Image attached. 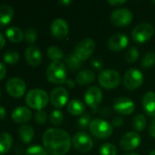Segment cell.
Here are the masks:
<instances>
[{
    "label": "cell",
    "mask_w": 155,
    "mask_h": 155,
    "mask_svg": "<svg viewBox=\"0 0 155 155\" xmlns=\"http://www.w3.org/2000/svg\"><path fill=\"white\" fill-rule=\"evenodd\" d=\"M5 39L4 37V35L0 33V50L5 46Z\"/></svg>",
    "instance_id": "cell-47"
},
{
    "label": "cell",
    "mask_w": 155,
    "mask_h": 155,
    "mask_svg": "<svg viewBox=\"0 0 155 155\" xmlns=\"http://www.w3.org/2000/svg\"><path fill=\"white\" fill-rule=\"evenodd\" d=\"M47 119H48L47 114L42 110L37 111L35 114V120L38 124H45L47 122Z\"/></svg>",
    "instance_id": "cell-38"
},
{
    "label": "cell",
    "mask_w": 155,
    "mask_h": 155,
    "mask_svg": "<svg viewBox=\"0 0 155 155\" xmlns=\"http://www.w3.org/2000/svg\"><path fill=\"white\" fill-rule=\"evenodd\" d=\"M34 129L28 125V124H24L19 128L18 131V135L20 140L24 143H29L34 137Z\"/></svg>",
    "instance_id": "cell-24"
},
{
    "label": "cell",
    "mask_w": 155,
    "mask_h": 155,
    "mask_svg": "<svg viewBox=\"0 0 155 155\" xmlns=\"http://www.w3.org/2000/svg\"><path fill=\"white\" fill-rule=\"evenodd\" d=\"M125 3H126V0H109L108 1V4L113 6H120Z\"/></svg>",
    "instance_id": "cell-43"
},
{
    "label": "cell",
    "mask_w": 155,
    "mask_h": 155,
    "mask_svg": "<svg viewBox=\"0 0 155 155\" xmlns=\"http://www.w3.org/2000/svg\"><path fill=\"white\" fill-rule=\"evenodd\" d=\"M142 66L145 69L151 68L155 64V54L153 52H149L147 53L142 59Z\"/></svg>",
    "instance_id": "cell-30"
},
{
    "label": "cell",
    "mask_w": 155,
    "mask_h": 155,
    "mask_svg": "<svg viewBox=\"0 0 155 155\" xmlns=\"http://www.w3.org/2000/svg\"><path fill=\"white\" fill-rule=\"evenodd\" d=\"M72 139L69 134L58 128L48 129L43 134V144L48 153L52 155H64L69 150Z\"/></svg>",
    "instance_id": "cell-1"
},
{
    "label": "cell",
    "mask_w": 155,
    "mask_h": 155,
    "mask_svg": "<svg viewBox=\"0 0 155 155\" xmlns=\"http://www.w3.org/2000/svg\"><path fill=\"white\" fill-rule=\"evenodd\" d=\"M91 65L96 70H101L103 68V61L100 57H94L91 59Z\"/></svg>",
    "instance_id": "cell-39"
},
{
    "label": "cell",
    "mask_w": 155,
    "mask_h": 155,
    "mask_svg": "<svg viewBox=\"0 0 155 155\" xmlns=\"http://www.w3.org/2000/svg\"><path fill=\"white\" fill-rule=\"evenodd\" d=\"M19 60V54L16 51H7L4 54V61L8 64H15Z\"/></svg>",
    "instance_id": "cell-32"
},
{
    "label": "cell",
    "mask_w": 155,
    "mask_h": 155,
    "mask_svg": "<svg viewBox=\"0 0 155 155\" xmlns=\"http://www.w3.org/2000/svg\"><path fill=\"white\" fill-rule=\"evenodd\" d=\"M139 51L136 47L132 46L130 47V49L127 51L126 54H125V60L129 63H134L138 60L139 58Z\"/></svg>",
    "instance_id": "cell-34"
},
{
    "label": "cell",
    "mask_w": 155,
    "mask_h": 155,
    "mask_svg": "<svg viewBox=\"0 0 155 155\" xmlns=\"http://www.w3.org/2000/svg\"><path fill=\"white\" fill-rule=\"evenodd\" d=\"M58 4L63 5H68L71 4V1L70 0H61V1H58Z\"/></svg>",
    "instance_id": "cell-48"
},
{
    "label": "cell",
    "mask_w": 155,
    "mask_h": 155,
    "mask_svg": "<svg viewBox=\"0 0 155 155\" xmlns=\"http://www.w3.org/2000/svg\"><path fill=\"white\" fill-rule=\"evenodd\" d=\"M141 142L142 138L138 133L129 132L121 138L120 146L124 151H132L141 144Z\"/></svg>",
    "instance_id": "cell-12"
},
{
    "label": "cell",
    "mask_w": 155,
    "mask_h": 155,
    "mask_svg": "<svg viewBox=\"0 0 155 155\" xmlns=\"http://www.w3.org/2000/svg\"><path fill=\"white\" fill-rule=\"evenodd\" d=\"M143 82V73L136 69H129L123 76V85L128 90H135L139 88Z\"/></svg>",
    "instance_id": "cell-9"
},
{
    "label": "cell",
    "mask_w": 155,
    "mask_h": 155,
    "mask_svg": "<svg viewBox=\"0 0 155 155\" xmlns=\"http://www.w3.org/2000/svg\"><path fill=\"white\" fill-rule=\"evenodd\" d=\"M100 114V115L103 116V117H109V116L112 114V111H111V109L110 107L106 106V107L101 108Z\"/></svg>",
    "instance_id": "cell-41"
},
{
    "label": "cell",
    "mask_w": 155,
    "mask_h": 155,
    "mask_svg": "<svg viewBox=\"0 0 155 155\" xmlns=\"http://www.w3.org/2000/svg\"><path fill=\"white\" fill-rule=\"evenodd\" d=\"M48 80L55 84H65L67 79V69L66 65L62 61L52 62L47 69Z\"/></svg>",
    "instance_id": "cell-2"
},
{
    "label": "cell",
    "mask_w": 155,
    "mask_h": 155,
    "mask_svg": "<svg viewBox=\"0 0 155 155\" xmlns=\"http://www.w3.org/2000/svg\"><path fill=\"white\" fill-rule=\"evenodd\" d=\"M5 73H6L5 66L2 63H0V81L4 79V77L5 76Z\"/></svg>",
    "instance_id": "cell-44"
},
{
    "label": "cell",
    "mask_w": 155,
    "mask_h": 155,
    "mask_svg": "<svg viewBox=\"0 0 155 155\" xmlns=\"http://www.w3.org/2000/svg\"><path fill=\"white\" fill-rule=\"evenodd\" d=\"M95 80V74L90 69H84L79 71L76 75V82L79 84L85 85L91 84Z\"/></svg>",
    "instance_id": "cell-22"
},
{
    "label": "cell",
    "mask_w": 155,
    "mask_h": 155,
    "mask_svg": "<svg viewBox=\"0 0 155 155\" xmlns=\"http://www.w3.org/2000/svg\"><path fill=\"white\" fill-rule=\"evenodd\" d=\"M65 84H66L67 86L69 87V88H74V87H75V82H74L73 80H71V79H68V80L66 81Z\"/></svg>",
    "instance_id": "cell-45"
},
{
    "label": "cell",
    "mask_w": 155,
    "mask_h": 155,
    "mask_svg": "<svg viewBox=\"0 0 155 155\" xmlns=\"http://www.w3.org/2000/svg\"><path fill=\"white\" fill-rule=\"evenodd\" d=\"M132 18H133L132 12L130 9L124 7L115 9L110 16L111 22L114 25L120 27L130 25L132 21Z\"/></svg>",
    "instance_id": "cell-8"
},
{
    "label": "cell",
    "mask_w": 155,
    "mask_h": 155,
    "mask_svg": "<svg viewBox=\"0 0 155 155\" xmlns=\"http://www.w3.org/2000/svg\"><path fill=\"white\" fill-rule=\"evenodd\" d=\"M25 58L29 65L33 67H37L42 62V54L37 46L31 45L26 49Z\"/></svg>",
    "instance_id": "cell-18"
},
{
    "label": "cell",
    "mask_w": 155,
    "mask_h": 155,
    "mask_svg": "<svg viewBox=\"0 0 155 155\" xmlns=\"http://www.w3.org/2000/svg\"><path fill=\"white\" fill-rule=\"evenodd\" d=\"M132 125L133 129L137 132H142L145 129L147 125V120L146 117L143 114H137L133 117L132 121Z\"/></svg>",
    "instance_id": "cell-27"
},
{
    "label": "cell",
    "mask_w": 155,
    "mask_h": 155,
    "mask_svg": "<svg viewBox=\"0 0 155 155\" xmlns=\"http://www.w3.org/2000/svg\"><path fill=\"white\" fill-rule=\"evenodd\" d=\"M91 134L99 139H107L112 134V124L103 119H93L89 125Z\"/></svg>",
    "instance_id": "cell-4"
},
{
    "label": "cell",
    "mask_w": 155,
    "mask_h": 155,
    "mask_svg": "<svg viewBox=\"0 0 155 155\" xmlns=\"http://www.w3.org/2000/svg\"><path fill=\"white\" fill-rule=\"evenodd\" d=\"M124 120L122 116H115L113 119H112V125L115 126V127H120L122 125Z\"/></svg>",
    "instance_id": "cell-40"
},
{
    "label": "cell",
    "mask_w": 155,
    "mask_h": 155,
    "mask_svg": "<svg viewBox=\"0 0 155 155\" xmlns=\"http://www.w3.org/2000/svg\"><path fill=\"white\" fill-rule=\"evenodd\" d=\"M143 108L145 114L150 117H155V92L150 91L143 97Z\"/></svg>",
    "instance_id": "cell-20"
},
{
    "label": "cell",
    "mask_w": 155,
    "mask_h": 155,
    "mask_svg": "<svg viewBox=\"0 0 155 155\" xmlns=\"http://www.w3.org/2000/svg\"><path fill=\"white\" fill-rule=\"evenodd\" d=\"M5 115H6V112L5 110L4 107L0 106V120H3L5 118Z\"/></svg>",
    "instance_id": "cell-46"
},
{
    "label": "cell",
    "mask_w": 155,
    "mask_h": 155,
    "mask_svg": "<svg viewBox=\"0 0 155 155\" xmlns=\"http://www.w3.org/2000/svg\"><path fill=\"white\" fill-rule=\"evenodd\" d=\"M148 130H149L150 135H151L153 138H154L155 139V117L154 118H153V120H152V122H151V124H150V125H149Z\"/></svg>",
    "instance_id": "cell-42"
},
{
    "label": "cell",
    "mask_w": 155,
    "mask_h": 155,
    "mask_svg": "<svg viewBox=\"0 0 155 155\" xmlns=\"http://www.w3.org/2000/svg\"><path fill=\"white\" fill-rule=\"evenodd\" d=\"M129 44V38L125 34H114L108 39L107 45L109 49L114 52H119L124 49Z\"/></svg>",
    "instance_id": "cell-17"
},
{
    "label": "cell",
    "mask_w": 155,
    "mask_h": 155,
    "mask_svg": "<svg viewBox=\"0 0 155 155\" xmlns=\"http://www.w3.org/2000/svg\"><path fill=\"white\" fill-rule=\"evenodd\" d=\"M72 145L80 153H88L93 147V141L88 134L78 132L72 137Z\"/></svg>",
    "instance_id": "cell-10"
},
{
    "label": "cell",
    "mask_w": 155,
    "mask_h": 155,
    "mask_svg": "<svg viewBox=\"0 0 155 155\" xmlns=\"http://www.w3.org/2000/svg\"><path fill=\"white\" fill-rule=\"evenodd\" d=\"M26 84L21 78H11L6 83V91L7 93L15 98H19L23 96L26 92Z\"/></svg>",
    "instance_id": "cell-14"
},
{
    "label": "cell",
    "mask_w": 155,
    "mask_h": 155,
    "mask_svg": "<svg viewBox=\"0 0 155 155\" xmlns=\"http://www.w3.org/2000/svg\"><path fill=\"white\" fill-rule=\"evenodd\" d=\"M11 117L15 123L25 124L31 119L32 112L26 106H18L12 112Z\"/></svg>",
    "instance_id": "cell-19"
},
{
    "label": "cell",
    "mask_w": 155,
    "mask_h": 155,
    "mask_svg": "<svg viewBox=\"0 0 155 155\" xmlns=\"http://www.w3.org/2000/svg\"><path fill=\"white\" fill-rule=\"evenodd\" d=\"M95 47V42L91 38H84L76 45L74 48V54L81 62L86 61L91 56Z\"/></svg>",
    "instance_id": "cell-6"
},
{
    "label": "cell",
    "mask_w": 155,
    "mask_h": 155,
    "mask_svg": "<svg viewBox=\"0 0 155 155\" xmlns=\"http://www.w3.org/2000/svg\"><path fill=\"white\" fill-rule=\"evenodd\" d=\"M5 36L8 38L10 42L13 43H19L23 40L24 34L22 30L16 26H11L5 30Z\"/></svg>",
    "instance_id": "cell-25"
},
{
    "label": "cell",
    "mask_w": 155,
    "mask_h": 155,
    "mask_svg": "<svg viewBox=\"0 0 155 155\" xmlns=\"http://www.w3.org/2000/svg\"><path fill=\"white\" fill-rule=\"evenodd\" d=\"M49 101V97L48 94L42 89H32L30 90L26 96V104L37 111L45 108Z\"/></svg>",
    "instance_id": "cell-3"
},
{
    "label": "cell",
    "mask_w": 155,
    "mask_h": 155,
    "mask_svg": "<svg viewBox=\"0 0 155 155\" xmlns=\"http://www.w3.org/2000/svg\"><path fill=\"white\" fill-rule=\"evenodd\" d=\"M124 155H140L138 153H125Z\"/></svg>",
    "instance_id": "cell-49"
},
{
    "label": "cell",
    "mask_w": 155,
    "mask_h": 155,
    "mask_svg": "<svg viewBox=\"0 0 155 155\" xmlns=\"http://www.w3.org/2000/svg\"><path fill=\"white\" fill-rule=\"evenodd\" d=\"M67 109L70 114L79 116V115L83 114V113L85 111V105L81 101H79L78 99H73L70 102H69Z\"/></svg>",
    "instance_id": "cell-23"
},
{
    "label": "cell",
    "mask_w": 155,
    "mask_h": 155,
    "mask_svg": "<svg viewBox=\"0 0 155 155\" xmlns=\"http://www.w3.org/2000/svg\"><path fill=\"white\" fill-rule=\"evenodd\" d=\"M100 84L105 89H114L121 83V74L116 70L107 69L100 73L98 76Z\"/></svg>",
    "instance_id": "cell-5"
},
{
    "label": "cell",
    "mask_w": 155,
    "mask_h": 155,
    "mask_svg": "<svg viewBox=\"0 0 155 155\" xmlns=\"http://www.w3.org/2000/svg\"><path fill=\"white\" fill-rule=\"evenodd\" d=\"M48 56L50 60H52V62L55 61H61L64 57V53L63 51L58 47V46H50L48 47V51H47Z\"/></svg>",
    "instance_id": "cell-28"
},
{
    "label": "cell",
    "mask_w": 155,
    "mask_h": 155,
    "mask_svg": "<svg viewBox=\"0 0 155 155\" xmlns=\"http://www.w3.org/2000/svg\"><path fill=\"white\" fill-rule=\"evenodd\" d=\"M82 62L76 57L74 54H69L66 57V64L70 70H78L81 67Z\"/></svg>",
    "instance_id": "cell-29"
},
{
    "label": "cell",
    "mask_w": 155,
    "mask_h": 155,
    "mask_svg": "<svg viewBox=\"0 0 155 155\" xmlns=\"http://www.w3.org/2000/svg\"><path fill=\"white\" fill-rule=\"evenodd\" d=\"M26 155H48V152L39 145H34L26 150Z\"/></svg>",
    "instance_id": "cell-36"
},
{
    "label": "cell",
    "mask_w": 155,
    "mask_h": 155,
    "mask_svg": "<svg viewBox=\"0 0 155 155\" xmlns=\"http://www.w3.org/2000/svg\"><path fill=\"white\" fill-rule=\"evenodd\" d=\"M64 121L63 113L60 110H55L50 114V123L53 125H60Z\"/></svg>",
    "instance_id": "cell-33"
},
{
    "label": "cell",
    "mask_w": 155,
    "mask_h": 155,
    "mask_svg": "<svg viewBox=\"0 0 155 155\" xmlns=\"http://www.w3.org/2000/svg\"><path fill=\"white\" fill-rule=\"evenodd\" d=\"M150 155H155V150H153V151H151V153H150Z\"/></svg>",
    "instance_id": "cell-50"
},
{
    "label": "cell",
    "mask_w": 155,
    "mask_h": 155,
    "mask_svg": "<svg viewBox=\"0 0 155 155\" xmlns=\"http://www.w3.org/2000/svg\"><path fill=\"white\" fill-rule=\"evenodd\" d=\"M49 101L56 108H62L69 101V92L65 87H57L52 90L49 95Z\"/></svg>",
    "instance_id": "cell-13"
},
{
    "label": "cell",
    "mask_w": 155,
    "mask_h": 155,
    "mask_svg": "<svg viewBox=\"0 0 155 155\" xmlns=\"http://www.w3.org/2000/svg\"><path fill=\"white\" fill-rule=\"evenodd\" d=\"M14 16V9L9 5H0V25L4 26L8 25Z\"/></svg>",
    "instance_id": "cell-21"
},
{
    "label": "cell",
    "mask_w": 155,
    "mask_h": 155,
    "mask_svg": "<svg viewBox=\"0 0 155 155\" xmlns=\"http://www.w3.org/2000/svg\"><path fill=\"white\" fill-rule=\"evenodd\" d=\"M0 96H1V93H0Z\"/></svg>",
    "instance_id": "cell-52"
},
{
    "label": "cell",
    "mask_w": 155,
    "mask_h": 155,
    "mask_svg": "<svg viewBox=\"0 0 155 155\" xmlns=\"http://www.w3.org/2000/svg\"><path fill=\"white\" fill-rule=\"evenodd\" d=\"M153 35H154V27L153 25L147 22L136 25L132 32V39L138 44H143L148 41L149 39L152 38Z\"/></svg>",
    "instance_id": "cell-7"
},
{
    "label": "cell",
    "mask_w": 155,
    "mask_h": 155,
    "mask_svg": "<svg viewBox=\"0 0 155 155\" xmlns=\"http://www.w3.org/2000/svg\"><path fill=\"white\" fill-rule=\"evenodd\" d=\"M84 98L86 104L93 110L94 113H96L99 109V105L102 101L103 94L100 88L97 86H91L87 89Z\"/></svg>",
    "instance_id": "cell-11"
},
{
    "label": "cell",
    "mask_w": 155,
    "mask_h": 155,
    "mask_svg": "<svg viewBox=\"0 0 155 155\" xmlns=\"http://www.w3.org/2000/svg\"><path fill=\"white\" fill-rule=\"evenodd\" d=\"M37 36V31L34 28H27V29H26V31L24 33L25 40L30 45H32V44H34L36 42Z\"/></svg>",
    "instance_id": "cell-35"
},
{
    "label": "cell",
    "mask_w": 155,
    "mask_h": 155,
    "mask_svg": "<svg viewBox=\"0 0 155 155\" xmlns=\"http://www.w3.org/2000/svg\"><path fill=\"white\" fill-rule=\"evenodd\" d=\"M153 4H155V0H153Z\"/></svg>",
    "instance_id": "cell-51"
},
{
    "label": "cell",
    "mask_w": 155,
    "mask_h": 155,
    "mask_svg": "<svg viewBox=\"0 0 155 155\" xmlns=\"http://www.w3.org/2000/svg\"><path fill=\"white\" fill-rule=\"evenodd\" d=\"M13 139L7 133L0 134V154H5L12 147Z\"/></svg>",
    "instance_id": "cell-26"
},
{
    "label": "cell",
    "mask_w": 155,
    "mask_h": 155,
    "mask_svg": "<svg viewBox=\"0 0 155 155\" xmlns=\"http://www.w3.org/2000/svg\"><path fill=\"white\" fill-rule=\"evenodd\" d=\"M78 123H79V126L81 127V128H86L87 126H89L90 124V114H83L79 117Z\"/></svg>",
    "instance_id": "cell-37"
},
{
    "label": "cell",
    "mask_w": 155,
    "mask_h": 155,
    "mask_svg": "<svg viewBox=\"0 0 155 155\" xmlns=\"http://www.w3.org/2000/svg\"><path fill=\"white\" fill-rule=\"evenodd\" d=\"M51 34L57 39H64L69 35V24L63 18H57L51 24Z\"/></svg>",
    "instance_id": "cell-16"
},
{
    "label": "cell",
    "mask_w": 155,
    "mask_h": 155,
    "mask_svg": "<svg viewBox=\"0 0 155 155\" xmlns=\"http://www.w3.org/2000/svg\"><path fill=\"white\" fill-rule=\"evenodd\" d=\"M113 109L122 115H130L134 112L135 104L128 97H119L114 101Z\"/></svg>",
    "instance_id": "cell-15"
},
{
    "label": "cell",
    "mask_w": 155,
    "mask_h": 155,
    "mask_svg": "<svg viewBox=\"0 0 155 155\" xmlns=\"http://www.w3.org/2000/svg\"><path fill=\"white\" fill-rule=\"evenodd\" d=\"M100 155H116L117 154V148L113 143H103L100 149Z\"/></svg>",
    "instance_id": "cell-31"
}]
</instances>
